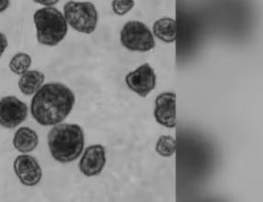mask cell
Wrapping results in <instances>:
<instances>
[{
  "label": "cell",
  "mask_w": 263,
  "mask_h": 202,
  "mask_svg": "<svg viewBox=\"0 0 263 202\" xmlns=\"http://www.w3.org/2000/svg\"><path fill=\"white\" fill-rule=\"evenodd\" d=\"M75 95L70 88L61 83L43 84L33 95L30 112L33 118L42 126L61 124L72 110Z\"/></svg>",
  "instance_id": "cell-1"
},
{
  "label": "cell",
  "mask_w": 263,
  "mask_h": 202,
  "mask_svg": "<svg viewBox=\"0 0 263 202\" xmlns=\"http://www.w3.org/2000/svg\"><path fill=\"white\" fill-rule=\"evenodd\" d=\"M84 134L76 124H58L48 135L49 152L60 163H70L82 155L84 149Z\"/></svg>",
  "instance_id": "cell-2"
},
{
  "label": "cell",
  "mask_w": 263,
  "mask_h": 202,
  "mask_svg": "<svg viewBox=\"0 0 263 202\" xmlns=\"http://www.w3.org/2000/svg\"><path fill=\"white\" fill-rule=\"evenodd\" d=\"M33 21L37 31V42L41 45L57 46L68 33V23L64 15L53 7L37 9L33 15Z\"/></svg>",
  "instance_id": "cell-3"
},
{
  "label": "cell",
  "mask_w": 263,
  "mask_h": 202,
  "mask_svg": "<svg viewBox=\"0 0 263 202\" xmlns=\"http://www.w3.org/2000/svg\"><path fill=\"white\" fill-rule=\"evenodd\" d=\"M63 15L68 25L80 33H93L97 28L98 11L91 2L69 1L64 5Z\"/></svg>",
  "instance_id": "cell-4"
},
{
  "label": "cell",
  "mask_w": 263,
  "mask_h": 202,
  "mask_svg": "<svg viewBox=\"0 0 263 202\" xmlns=\"http://www.w3.org/2000/svg\"><path fill=\"white\" fill-rule=\"evenodd\" d=\"M120 40L122 45L131 51L147 52L156 46L151 30L141 21H128L124 24Z\"/></svg>",
  "instance_id": "cell-5"
},
{
  "label": "cell",
  "mask_w": 263,
  "mask_h": 202,
  "mask_svg": "<svg viewBox=\"0 0 263 202\" xmlns=\"http://www.w3.org/2000/svg\"><path fill=\"white\" fill-rule=\"evenodd\" d=\"M28 105L15 96H5L0 99V125L14 129L28 117Z\"/></svg>",
  "instance_id": "cell-6"
},
{
  "label": "cell",
  "mask_w": 263,
  "mask_h": 202,
  "mask_svg": "<svg viewBox=\"0 0 263 202\" xmlns=\"http://www.w3.org/2000/svg\"><path fill=\"white\" fill-rule=\"evenodd\" d=\"M125 83L131 91L141 97H146L156 86L155 70L149 63H144L126 75Z\"/></svg>",
  "instance_id": "cell-7"
},
{
  "label": "cell",
  "mask_w": 263,
  "mask_h": 202,
  "mask_svg": "<svg viewBox=\"0 0 263 202\" xmlns=\"http://www.w3.org/2000/svg\"><path fill=\"white\" fill-rule=\"evenodd\" d=\"M13 168L21 184L27 187H34L41 182L42 169L35 157L29 155L18 156L14 161Z\"/></svg>",
  "instance_id": "cell-8"
},
{
  "label": "cell",
  "mask_w": 263,
  "mask_h": 202,
  "mask_svg": "<svg viewBox=\"0 0 263 202\" xmlns=\"http://www.w3.org/2000/svg\"><path fill=\"white\" fill-rule=\"evenodd\" d=\"M106 164V152L102 144L88 146L79 163V169L86 177H95L102 173Z\"/></svg>",
  "instance_id": "cell-9"
},
{
  "label": "cell",
  "mask_w": 263,
  "mask_h": 202,
  "mask_svg": "<svg viewBox=\"0 0 263 202\" xmlns=\"http://www.w3.org/2000/svg\"><path fill=\"white\" fill-rule=\"evenodd\" d=\"M176 94L166 91L158 95L156 99L155 118L158 124L167 128L176 127Z\"/></svg>",
  "instance_id": "cell-10"
},
{
  "label": "cell",
  "mask_w": 263,
  "mask_h": 202,
  "mask_svg": "<svg viewBox=\"0 0 263 202\" xmlns=\"http://www.w3.org/2000/svg\"><path fill=\"white\" fill-rule=\"evenodd\" d=\"M39 136L31 128L21 127L13 137L14 148L21 153H30L37 149Z\"/></svg>",
  "instance_id": "cell-11"
},
{
  "label": "cell",
  "mask_w": 263,
  "mask_h": 202,
  "mask_svg": "<svg viewBox=\"0 0 263 202\" xmlns=\"http://www.w3.org/2000/svg\"><path fill=\"white\" fill-rule=\"evenodd\" d=\"M45 82V75L37 70H29L21 75L17 86L23 95H35Z\"/></svg>",
  "instance_id": "cell-12"
},
{
  "label": "cell",
  "mask_w": 263,
  "mask_h": 202,
  "mask_svg": "<svg viewBox=\"0 0 263 202\" xmlns=\"http://www.w3.org/2000/svg\"><path fill=\"white\" fill-rule=\"evenodd\" d=\"M153 32L162 42L172 43L177 40V22L171 17H162L153 25Z\"/></svg>",
  "instance_id": "cell-13"
},
{
  "label": "cell",
  "mask_w": 263,
  "mask_h": 202,
  "mask_svg": "<svg viewBox=\"0 0 263 202\" xmlns=\"http://www.w3.org/2000/svg\"><path fill=\"white\" fill-rule=\"evenodd\" d=\"M32 64V59L29 54L18 52L10 59L8 67L14 75H22L29 70Z\"/></svg>",
  "instance_id": "cell-14"
},
{
  "label": "cell",
  "mask_w": 263,
  "mask_h": 202,
  "mask_svg": "<svg viewBox=\"0 0 263 202\" xmlns=\"http://www.w3.org/2000/svg\"><path fill=\"white\" fill-rule=\"evenodd\" d=\"M177 142L171 136H162L156 143V150L160 156L164 157H172L176 152Z\"/></svg>",
  "instance_id": "cell-15"
},
{
  "label": "cell",
  "mask_w": 263,
  "mask_h": 202,
  "mask_svg": "<svg viewBox=\"0 0 263 202\" xmlns=\"http://www.w3.org/2000/svg\"><path fill=\"white\" fill-rule=\"evenodd\" d=\"M135 0H112L111 9L118 16H124L135 7Z\"/></svg>",
  "instance_id": "cell-16"
},
{
  "label": "cell",
  "mask_w": 263,
  "mask_h": 202,
  "mask_svg": "<svg viewBox=\"0 0 263 202\" xmlns=\"http://www.w3.org/2000/svg\"><path fill=\"white\" fill-rule=\"evenodd\" d=\"M8 47V38L3 32L0 31V58L4 54L5 51Z\"/></svg>",
  "instance_id": "cell-17"
},
{
  "label": "cell",
  "mask_w": 263,
  "mask_h": 202,
  "mask_svg": "<svg viewBox=\"0 0 263 202\" xmlns=\"http://www.w3.org/2000/svg\"><path fill=\"white\" fill-rule=\"evenodd\" d=\"M59 1L60 0H33L34 3L44 6V7H53L59 3Z\"/></svg>",
  "instance_id": "cell-18"
},
{
  "label": "cell",
  "mask_w": 263,
  "mask_h": 202,
  "mask_svg": "<svg viewBox=\"0 0 263 202\" xmlns=\"http://www.w3.org/2000/svg\"><path fill=\"white\" fill-rule=\"evenodd\" d=\"M10 0H0V13L4 12L8 9Z\"/></svg>",
  "instance_id": "cell-19"
}]
</instances>
